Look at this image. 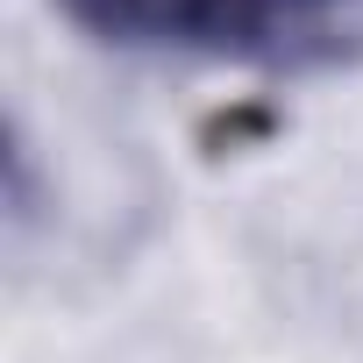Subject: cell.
Segmentation results:
<instances>
[{
  "mask_svg": "<svg viewBox=\"0 0 363 363\" xmlns=\"http://www.w3.org/2000/svg\"><path fill=\"white\" fill-rule=\"evenodd\" d=\"M178 57L328 72L363 57V0H193Z\"/></svg>",
  "mask_w": 363,
  "mask_h": 363,
  "instance_id": "obj_1",
  "label": "cell"
},
{
  "mask_svg": "<svg viewBox=\"0 0 363 363\" xmlns=\"http://www.w3.org/2000/svg\"><path fill=\"white\" fill-rule=\"evenodd\" d=\"M50 8H57L86 43L178 57V50H186V8H193V0H50Z\"/></svg>",
  "mask_w": 363,
  "mask_h": 363,
  "instance_id": "obj_2",
  "label": "cell"
}]
</instances>
